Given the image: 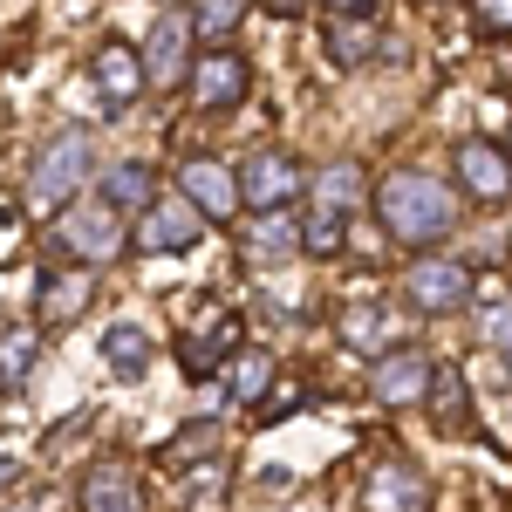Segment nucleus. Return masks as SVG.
I'll list each match as a JSON object with an SVG mask.
<instances>
[{"mask_svg": "<svg viewBox=\"0 0 512 512\" xmlns=\"http://www.w3.org/2000/svg\"><path fill=\"white\" fill-rule=\"evenodd\" d=\"M376 212H383V233L403 239V246H437V239L458 226V192L437 178V171H390L376 185Z\"/></svg>", "mask_w": 512, "mask_h": 512, "instance_id": "obj_1", "label": "nucleus"}, {"mask_svg": "<svg viewBox=\"0 0 512 512\" xmlns=\"http://www.w3.org/2000/svg\"><path fill=\"white\" fill-rule=\"evenodd\" d=\"M89 178H96V137H89L82 123H69V130H55V137L41 144L28 192H35L41 205H69V198H76Z\"/></svg>", "mask_w": 512, "mask_h": 512, "instance_id": "obj_2", "label": "nucleus"}, {"mask_svg": "<svg viewBox=\"0 0 512 512\" xmlns=\"http://www.w3.org/2000/svg\"><path fill=\"white\" fill-rule=\"evenodd\" d=\"M55 239L76 253L82 267H103V260H117L130 233H123V212L110 198H69L62 205V219H55Z\"/></svg>", "mask_w": 512, "mask_h": 512, "instance_id": "obj_3", "label": "nucleus"}, {"mask_svg": "<svg viewBox=\"0 0 512 512\" xmlns=\"http://www.w3.org/2000/svg\"><path fill=\"white\" fill-rule=\"evenodd\" d=\"M192 103L205 110V117H226V110H239L246 103V89H253V69H246V55H233V48H212V55H198L192 62Z\"/></svg>", "mask_w": 512, "mask_h": 512, "instance_id": "obj_4", "label": "nucleus"}, {"mask_svg": "<svg viewBox=\"0 0 512 512\" xmlns=\"http://www.w3.org/2000/svg\"><path fill=\"white\" fill-rule=\"evenodd\" d=\"M198 239H205V212L178 192V198H151V205H144L130 246H144V253H185V246H198Z\"/></svg>", "mask_w": 512, "mask_h": 512, "instance_id": "obj_5", "label": "nucleus"}, {"mask_svg": "<svg viewBox=\"0 0 512 512\" xmlns=\"http://www.w3.org/2000/svg\"><path fill=\"white\" fill-rule=\"evenodd\" d=\"M233 178H239V205H253V212H274L287 198H301V185H308V171L287 151H253Z\"/></svg>", "mask_w": 512, "mask_h": 512, "instance_id": "obj_6", "label": "nucleus"}, {"mask_svg": "<svg viewBox=\"0 0 512 512\" xmlns=\"http://www.w3.org/2000/svg\"><path fill=\"white\" fill-rule=\"evenodd\" d=\"M403 287H410V301H417L424 315H458V308L472 301V267H465V260H444V253H424V260L403 274Z\"/></svg>", "mask_w": 512, "mask_h": 512, "instance_id": "obj_7", "label": "nucleus"}, {"mask_svg": "<svg viewBox=\"0 0 512 512\" xmlns=\"http://www.w3.org/2000/svg\"><path fill=\"white\" fill-rule=\"evenodd\" d=\"M137 62H144V82L151 89H178V82L192 76V21L185 14H158V28H151Z\"/></svg>", "mask_w": 512, "mask_h": 512, "instance_id": "obj_8", "label": "nucleus"}, {"mask_svg": "<svg viewBox=\"0 0 512 512\" xmlns=\"http://www.w3.org/2000/svg\"><path fill=\"white\" fill-rule=\"evenodd\" d=\"M396 41L362 14V7H349V14H335L328 28H321V55L335 62V69H362V62H376V55H390Z\"/></svg>", "mask_w": 512, "mask_h": 512, "instance_id": "obj_9", "label": "nucleus"}, {"mask_svg": "<svg viewBox=\"0 0 512 512\" xmlns=\"http://www.w3.org/2000/svg\"><path fill=\"white\" fill-rule=\"evenodd\" d=\"M362 506L369 512H431V478L417 472V465H403V458H383V465L369 472Z\"/></svg>", "mask_w": 512, "mask_h": 512, "instance_id": "obj_10", "label": "nucleus"}, {"mask_svg": "<svg viewBox=\"0 0 512 512\" xmlns=\"http://www.w3.org/2000/svg\"><path fill=\"white\" fill-rule=\"evenodd\" d=\"M178 185H185V198H192L205 219H233V212H239V178H233V164H219V158H185V164H178Z\"/></svg>", "mask_w": 512, "mask_h": 512, "instance_id": "obj_11", "label": "nucleus"}, {"mask_svg": "<svg viewBox=\"0 0 512 512\" xmlns=\"http://www.w3.org/2000/svg\"><path fill=\"white\" fill-rule=\"evenodd\" d=\"M431 355L424 349H390L383 362H376V376H369V390H376V403H390V410H403V403H417V396L431 390Z\"/></svg>", "mask_w": 512, "mask_h": 512, "instance_id": "obj_12", "label": "nucleus"}, {"mask_svg": "<svg viewBox=\"0 0 512 512\" xmlns=\"http://www.w3.org/2000/svg\"><path fill=\"white\" fill-rule=\"evenodd\" d=\"M458 185L472 198H506L512 192V158H506V144H485V137H465L458 144Z\"/></svg>", "mask_w": 512, "mask_h": 512, "instance_id": "obj_13", "label": "nucleus"}, {"mask_svg": "<svg viewBox=\"0 0 512 512\" xmlns=\"http://www.w3.org/2000/svg\"><path fill=\"white\" fill-rule=\"evenodd\" d=\"M89 76H96V89H103L110 110H130V103L151 89V82H144V62H137V48H123V41H103V48H96Z\"/></svg>", "mask_w": 512, "mask_h": 512, "instance_id": "obj_14", "label": "nucleus"}, {"mask_svg": "<svg viewBox=\"0 0 512 512\" xmlns=\"http://www.w3.org/2000/svg\"><path fill=\"white\" fill-rule=\"evenodd\" d=\"M76 499H82V512H151L137 472H123V465H89Z\"/></svg>", "mask_w": 512, "mask_h": 512, "instance_id": "obj_15", "label": "nucleus"}, {"mask_svg": "<svg viewBox=\"0 0 512 512\" xmlns=\"http://www.w3.org/2000/svg\"><path fill=\"white\" fill-rule=\"evenodd\" d=\"M89 294H96V274H82V267H48V274L35 280V308L41 321H76L82 308H89Z\"/></svg>", "mask_w": 512, "mask_h": 512, "instance_id": "obj_16", "label": "nucleus"}, {"mask_svg": "<svg viewBox=\"0 0 512 512\" xmlns=\"http://www.w3.org/2000/svg\"><path fill=\"white\" fill-rule=\"evenodd\" d=\"M239 355V321L233 315H219V321H205V328H185L178 335V362L192 369V376H212L219 362H233Z\"/></svg>", "mask_w": 512, "mask_h": 512, "instance_id": "obj_17", "label": "nucleus"}, {"mask_svg": "<svg viewBox=\"0 0 512 512\" xmlns=\"http://www.w3.org/2000/svg\"><path fill=\"white\" fill-rule=\"evenodd\" d=\"M342 349L383 362V355L396 349V315L383 308V301H355V308H342Z\"/></svg>", "mask_w": 512, "mask_h": 512, "instance_id": "obj_18", "label": "nucleus"}, {"mask_svg": "<svg viewBox=\"0 0 512 512\" xmlns=\"http://www.w3.org/2000/svg\"><path fill=\"white\" fill-rule=\"evenodd\" d=\"M103 362L117 369L123 383H137V376L151 369V328H137V321H110V328H103Z\"/></svg>", "mask_w": 512, "mask_h": 512, "instance_id": "obj_19", "label": "nucleus"}, {"mask_svg": "<svg viewBox=\"0 0 512 512\" xmlns=\"http://www.w3.org/2000/svg\"><path fill=\"white\" fill-rule=\"evenodd\" d=\"M96 185H103V198H110L117 212H130V205H151V192H158V178H151V164H144V158L103 164V171H96Z\"/></svg>", "mask_w": 512, "mask_h": 512, "instance_id": "obj_20", "label": "nucleus"}, {"mask_svg": "<svg viewBox=\"0 0 512 512\" xmlns=\"http://www.w3.org/2000/svg\"><path fill=\"white\" fill-rule=\"evenodd\" d=\"M41 362V328H0V390H21Z\"/></svg>", "mask_w": 512, "mask_h": 512, "instance_id": "obj_21", "label": "nucleus"}, {"mask_svg": "<svg viewBox=\"0 0 512 512\" xmlns=\"http://www.w3.org/2000/svg\"><path fill=\"white\" fill-rule=\"evenodd\" d=\"M362 192H369V185H362V171H355V164H328V171L315 178V212L349 219L355 205H362Z\"/></svg>", "mask_w": 512, "mask_h": 512, "instance_id": "obj_22", "label": "nucleus"}, {"mask_svg": "<svg viewBox=\"0 0 512 512\" xmlns=\"http://www.w3.org/2000/svg\"><path fill=\"white\" fill-rule=\"evenodd\" d=\"M267 390H274V355H267V349L233 355V369H226V396H233V403H260Z\"/></svg>", "mask_w": 512, "mask_h": 512, "instance_id": "obj_23", "label": "nucleus"}, {"mask_svg": "<svg viewBox=\"0 0 512 512\" xmlns=\"http://www.w3.org/2000/svg\"><path fill=\"white\" fill-rule=\"evenodd\" d=\"M192 35H205V41H219V35H233L239 21H246V0H192Z\"/></svg>", "mask_w": 512, "mask_h": 512, "instance_id": "obj_24", "label": "nucleus"}, {"mask_svg": "<svg viewBox=\"0 0 512 512\" xmlns=\"http://www.w3.org/2000/svg\"><path fill=\"white\" fill-rule=\"evenodd\" d=\"M424 396H431V410L451 424V431L465 424V383H458V369H431V390Z\"/></svg>", "mask_w": 512, "mask_h": 512, "instance_id": "obj_25", "label": "nucleus"}, {"mask_svg": "<svg viewBox=\"0 0 512 512\" xmlns=\"http://www.w3.org/2000/svg\"><path fill=\"white\" fill-rule=\"evenodd\" d=\"M246 246H253V260H267V253H294V246H301V226H294V219H260V226H253V233H246Z\"/></svg>", "mask_w": 512, "mask_h": 512, "instance_id": "obj_26", "label": "nucleus"}, {"mask_svg": "<svg viewBox=\"0 0 512 512\" xmlns=\"http://www.w3.org/2000/svg\"><path fill=\"white\" fill-rule=\"evenodd\" d=\"M212 451H219V424L192 417V424L178 431V444H171V465H192V458H212Z\"/></svg>", "mask_w": 512, "mask_h": 512, "instance_id": "obj_27", "label": "nucleus"}, {"mask_svg": "<svg viewBox=\"0 0 512 512\" xmlns=\"http://www.w3.org/2000/svg\"><path fill=\"white\" fill-rule=\"evenodd\" d=\"M301 253H315V260L342 253V219H335V212H308V226H301Z\"/></svg>", "mask_w": 512, "mask_h": 512, "instance_id": "obj_28", "label": "nucleus"}, {"mask_svg": "<svg viewBox=\"0 0 512 512\" xmlns=\"http://www.w3.org/2000/svg\"><path fill=\"white\" fill-rule=\"evenodd\" d=\"M485 342L512 355V301H485Z\"/></svg>", "mask_w": 512, "mask_h": 512, "instance_id": "obj_29", "label": "nucleus"}, {"mask_svg": "<svg viewBox=\"0 0 512 512\" xmlns=\"http://www.w3.org/2000/svg\"><path fill=\"white\" fill-rule=\"evenodd\" d=\"M478 28L485 35H512V0H478Z\"/></svg>", "mask_w": 512, "mask_h": 512, "instance_id": "obj_30", "label": "nucleus"}, {"mask_svg": "<svg viewBox=\"0 0 512 512\" xmlns=\"http://www.w3.org/2000/svg\"><path fill=\"white\" fill-rule=\"evenodd\" d=\"M328 7H335V14H349V7H362V0H328Z\"/></svg>", "mask_w": 512, "mask_h": 512, "instance_id": "obj_31", "label": "nucleus"}, {"mask_svg": "<svg viewBox=\"0 0 512 512\" xmlns=\"http://www.w3.org/2000/svg\"><path fill=\"white\" fill-rule=\"evenodd\" d=\"M7 478H14V458H0V485H7Z\"/></svg>", "mask_w": 512, "mask_h": 512, "instance_id": "obj_32", "label": "nucleus"}, {"mask_svg": "<svg viewBox=\"0 0 512 512\" xmlns=\"http://www.w3.org/2000/svg\"><path fill=\"white\" fill-rule=\"evenodd\" d=\"M424 7H451V0H424Z\"/></svg>", "mask_w": 512, "mask_h": 512, "instance_id": "obj_33", "label": "nucleus"}, {"mask_svg": "<svg viewBox=\"0 0 512 512\" xmlns=\"http://www.w3.org/2000/svg\"><path fill=\"white\" fill-rule=\"evenodd\" d=\"M506 158H512V151H506Z\"/></svg>", "mask_w": 512, "mask_h": 512, "instance_id": "obj_34", "label": "nucleus"}]
</instances>
